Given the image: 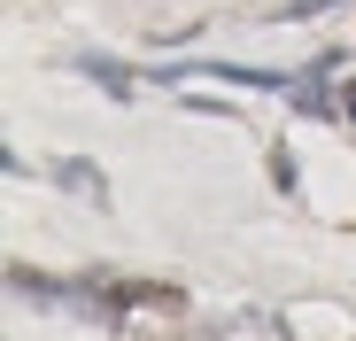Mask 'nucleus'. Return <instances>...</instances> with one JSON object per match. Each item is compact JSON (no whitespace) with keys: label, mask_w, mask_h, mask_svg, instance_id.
Returning a JSON list of instances; mask_svg holds the SVG:
<instances>
[{"label":"nucleus","mask_w":356,"mask_h":341,"mask_svg":"<svg viewBox=\"0 0 356 341\" xmlns=\"http://www.w3.org/2000/svg\"><path fill=\"white\" fill-rule=\"evenodd\" d=\"M333 117H356V86H348V93H341V109H333Z\"/></svg>","instance_id":"1"}]
</instances>
